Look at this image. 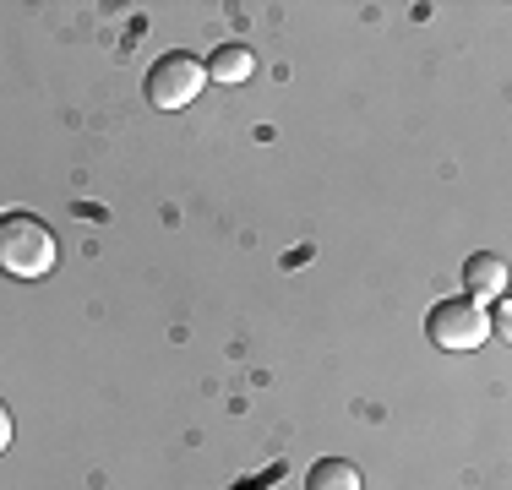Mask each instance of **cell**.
I'll list each match as a JSON object with an SVG mask.
<instances>
[{
    "label": "cell",
    "instance_id": "8992f818",
    "mask_svg": "<svg viewBox=\"0 0 512 490\" xmlns=\"http://www.w3.org/2000/svg\"><path fill=\"white\" fill-rule=\"evenodd\" d=\"M306 490H365V485H360V469L349 458H322L306 469Z\"/></svg>",
    "mask_w": 512,
    "mask_h": 490
},
{
    "label": "cell",
    "instance_id": "52a82bcc",
    "mask_svg": "<svg viewBox=\"0 0 512 490\" xmlns=\"http://www.w3.org/2000/svg\"><path fill=\"white\" fill-rule=\"evenodd\" d=\"M6 447H11V409L0 403V452H6Z\"/></svg>",
    "mask_w": 512,
    "mask_h": 490
},
{
    "label": "cell",
    "instance_id": "7a4b0ae2",
    "mask_svg": "<svg viewBox=\"0 0 512 490\" xmlns=\"http://www.w3.org/2000/svg\"><path fill=\"white\" fill-rule=\"evenodd\" d=\"M425 338H431L436 349H447V354H469V349H480V343L491 338V316H485V305H474V300H436L431 316H425Z\"/></svg>",
    "mask_w": 512,
    "mask_h": 490
},
{
    "label": "cell",
    "instance_id": "277c9868",
    "mask_svg": "<svg viewBox=\"0 0 512 490\" xmlns=\"http://www.w3.org/2000/svg\"><path fill=\"white\" fill-rule=\"evenodd\" d=\"M463 284H469L463 300H474V305L502 300V294H507V262L496 251H474L469 262H463Z\"/></svg>",
    "mask_w": 512,
    "mask_h": 490
},
{
    "label": "cell",
    "instance_id": "6da1fadb",
    "mask_svg": "<svg viewBox=\"0 0 512 490\" xmlns=\"http://www.w3.org/2000/svg\"><path fill=\"white\" fill-rule=\"evenodd\" d=\"M55 229L44 224V218L33 213H6L0 218V273L6 278H22V284H33V278L55 273Z\"/></svg>",
    "mask_w": 512,
    "mask_h": 490
},
{
    "label": "cell",
    "instance_id": "3957f363",
    "mask_svg": "<svg viewBox=\"0 0 512 490\" xmlns=\"http://www.w3.org/2000/svg\"><path fill=\"white\" fill-rule=\"evenodd\" d=\"M207 88V66L197 55H158L148 71V104L153 109H186L191 98H202Z\"/></svg>",
    "mask_w": 512,
    "mask_h": 490
},
{
    "label": "cell",
    "instance_id": "5b68a950",
    "mask_svg": "<svg viewBox=\"0 0 512 490\" xmlns=\"http://www.w3.org/2000/svg\"><path fill=\"white\" fill-rule=\"evenodd\" d=\"M251 71H256V55H251L246 44H218L213 60H207V77L224 82V88H240V82H251Z\"/></svg>",
    "mask_w": 512,
    "mask_h": 490
}]
</instances>
